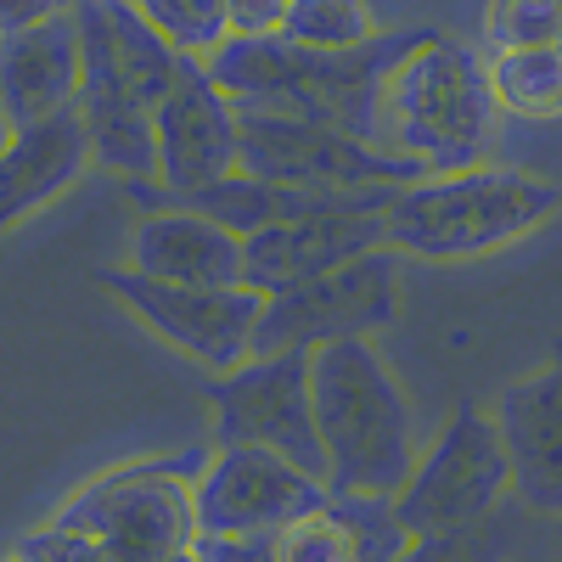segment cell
I'll list each match as a JSON object with an SVG mask.
<instances>
[{
    "mask_svg": "<svg viewBox=\"0 0 562 562\" xmlns=\"http://www.w3.org/2000/svg\"><path fill=\"white\" fill-rule=\"evenodd\" d=\"M490 422H495V439L506 456V490L535 518H557L562 512V378H557V366H540L529 378L506 383Z\"/></svg>",
    "mask_w": 562,
    "mask_h": 562,
    "instance_id": "15",
    "label": "cell"
},
{
    "mask_svg": "<svg viewBox=\"0 0 562 562\" xmlns=\"http://www.w3.org/2000/svg\"><path fill=\"white\" fill-rule=\"evenodd\" d=\"M237 169L276 186H304V192L405 186L422 175L411 158H394L360 135H344L315 119H293V113H259V108H237Z\"/></svg>",
    "mask_w": 562,
    "mask_h": 562,
    "instance_id": "8",
    "label": "cell"
},
{
    "mask_svg": "<svg viewBox=\"0 0 562 562\" xmlns=\"http://www.w3.org/2000/svg\"><path fill=\"white\" fill-rule=\"evenodd\" d=\"M495 124L501 108L484 85V57L422 29L378 79L371 147L411 158L416 169H461L490 158Z\"/></svg>",
    "mask_w": 562,
    "mask_h": 562,
    "instance_id": "4",
    "label": "cell"
},
{
    "mask_svg": "<svg viewBox=\"0 0 562 562\" xmlns=\"http://www.w3.org/2000/svg\"><path fill=\"white\" fill-rule=\"evenodd\" d=\"M265 562H355V557L338 518L326 506H315L304 518L281 524L276 535H265Z\"/></svg>",
    "mask_w": 562,
    "mask_h": 562,
    "instance_id": "25",
    "label": "cell"
},
{
    "mask_svg": "<svg viewBox=\"0 0 562 562\" xmlns=\"http://www.w3.org/2000/svg\"><path fill=\"white\" fill-rule=\"evenodd\" d=\"M310 416L326 490L394 495L416 461V416L371 338H333L310 349Z\"/></svg>",
    "mask_w": 562,
    "mask_h": 562,
    "instance_id": "2",
    "label": "cell"
},
{
    "mask_svg": "<svg viewBox=\"0 0 562 562\" xmlns=\"http://www.w3.org/2000/svg\"><path fill=\"white\" fill-rule=\"evenodd\" d=\"M389 198H394V186H360V192H344L326 209L248 231L243 237V281L270 293L281 281H299V276H315L326 265H344L366 248H383V203Z\"/></svg>",
    "mask_w": 562,
    "mask_h": 562,
    "instance_id": "12",
    "label": "cell"
},
{
    "mask_svg": "<svg viewBox=\"0 0 562 562\" xmlns=\"http://www.w3.org/2000/svg\"><path fill=\"white\" fill-rule=\"evenodd\" d=\"M214 411V445H259L321 473L315 416H310V349H248L237 366L203 383Z\"/></svg>",
    "mask_w": 562,
    "mask_h": 562,
    "instance_id": "9",
    "label": "cell"
},
{
    "mask_svg": "<svg viewBox=\"0 0 562 562\" xmlns=\"http://www.w3.org/2000/svg\"><path fill=\"white\" fill-rule=\"evenodd\" d=\"M416 34L422 29H400V34L383 29L366 45H349V52H310V45H293L281 34H259V40L231 34L203 57V74L231 108L293 113V119H315V124L371 140L378 79Z\"/></svg>",
    "mask_w": 562,
    "mask_h": 562,
    "instance_id": "3",
    "label": "cell"
},
{
    "mask_svg": "<svg viewBox=\"0 0 562 562\" xmlns=\"http://www.w3.org/2000/svg\"><path fill=\"white\" fill-rule=\"evenodd\" d=\"M7 135H12V119H7V113H0V147H7Z\"/></svg>",
    "mask_w": 562,
    "mask_h": 562,
    "instance_id": "29",
    "label": "cell"
},
{
    "mask_svg": "<svg viewBox=\"0 0 562 562\" xmlns=\"http://www.w3.org/2000/svg\"><path fill=\"white\" fill-rule=\"evenodd\" d=\"M326 512L338 518L349 557L355 562H394L411 557V535L394 518V501L389 495H366V490H326Z\"/></svg>",
    "mask_w": 562,
    "mask_h": 562,
    "instance_id": "22",
    "label": "cell"
},
{
    "mask_svg": "<svg viewBox=\"0 0 562 562\" xmlns=\"http://www.w3.org/2000/svg\"><path fill=\"white\" fill-rule=\"evenodd\" d=\"M203 461L209 450H169V456H135V461L102 467L52 518L90 535L102 557H124V562L186 557V540H192V479L203 473Z\"/></svg>",
    "mask_w": 562,
    "mask_h": 562,
    "instance_id": "5",
    "label": "cell"
},
{
    "mask_svg": "<svg viewBox=\"0 0 562 562\" xmlns=\"http://www.w3.org/2000/svg\"><path fill=\"white\" fill-rule=\"evenodd\" d=\"M506 456L495 422L461 405L428 450H416L405 484L389 495L394 518L411 535V551H445L450 540L484 529L506 501Z\"/></svg>",
    "mask_w": 562,
    "mask_h": 562,
    "instance_id": "6",
    "label": "cell"
},
{
    "mask_svg": "<svg viewBox=\"0 0 562 562\" xmlns=\"http://www.w3.org/2000/svg\"><path fill=\"white\" fill-rule=\"evenodd\" d=\"M562 209V186L535 169L506 164H461V169H422L394 186L383 203V248L428 265L484 259L518 248L546 231Z\"/></svg>",
    "mask_w": 562,
    "mask_h": 562,
    "instance_id": "1",
    "label": "cell"
},
{
    "mask_svg": "<svg viewBox=\"0 0 562 562\" xmlns=\"http://www.w3.org/2000/svg\"><path fill=\"white\" fill-rule=\"evenodd\" d=\"M281 12H288V0H225V29L237 40H259L281 29Z\"/></svg>",
    "mask_w": 562,
    "mask_h": 562,
    "instance_id": "27",
    "label": "cell"
},
{
    "mask_svg": "<svg viewBox=\"0 0 562 562\" xmlns=\"http://www.w3.org/2000/svg\"><path fill=\"white\" fill-rule=\"evenodd\" d=\"M281 40L310 45V52H349V45H366L371 34H383L371 0H288L281 12Z\"/></svg>",
    "mask_w": 562,
    "mask_h": 562,
    "instance_id": "21",
    "label": "cell"
},
{
    "mask_svg": "<svg viewBox=\"0 0 562 562\" xmlns=\"http://www.w3.org/2000/svg\"><path fill=\"white\" fill-rule=\"evenodd\" d=\"M130 270L153 281H186V288H225V281H243V237L186 203L153 209L130 231Z\"/></svg>",
    "mask_w": 562,
    "mask_h": 562,
    "instance_id": "18",
    "label": "cell"
},
{
    "mask_svg": "<svg viewBox=\"0 0 562 562\" xmlns=\"http://www.w3.org/2000/svg\"><path fill=\"white\" fill-rule=\"evenodd\" d=\"M79 97V18L52 12L23 29H0V113L34 124L45 113H63Z\"/></svg>",
    "mask_w": 562,
    "mask_h": 562,
    "instance_id": "16",
    "label": "cell"
},
{
    "mask_svg": "<svg viewBox=\"0 0 562 562\" xmlns=\"http://www.w3.org/2000/svg\"><path fill=\"white\" fill-rule=\"evenodd\" d=\"M90 169V140L74 108L45 113L34 124H18L0 147V237L45 203H57L68 186Z\"/></svg>",
    "mask_w": 562,
    "mask_h": 562,
    "instance_id": "17",
    "label": "cell"
},
{
    "mask_svg": "<svg viewBox=\"0 0 562 562\" xmlns=\"http://www.w3.org/2000/svg\"><path fill=\"white\" fill-rule=\"evenodd\" d=\"M326 506V479L259 445H214L192 479V529L198 535H276L281 524Z\"/></svg>",
    "mask_w": 562,
    "mask_h": 562,
    "instance_id": "11",
    "label": "cell"
},
{
    "mask_svg": "<svg viewBox=\"0 0 562 562\" xmlns=\"http://www.w3.org/2000/svg\"><path fill=\"white\" fill-rule=\"evenodd\" d=\"M484 85L512 119H557L562 113V45H524V52H484Z\"/></svg>",
    "mask_w": 562,
    "mask_h": 562,
    "instance_id": "20",
    "label": "cell"
},
{
    "mask_svg": "<svg viewBox=\"0 0 562 562\" xmlns=\"http://www.w3.org/2000/svg\"><path fill=\"white\" fill-rule=\"evenodd\" d=\"M97 12H102V34H108L113 68L124 74V85L135 90L140 108H158L169 97V85L192 68V57H180L175 45L130 7V0H97Z\"/></svg>",
    "mask_w": 562,
    "mask_h": 562,
    "instance_id": "19",
    "label": "cell"
},
{
    "mask_svg": "<svg viewBox=\"0 0 562 562\" xmlns=\"http://www.w3.org/2000/svg\"><path fill=\"white\" fill-rule=\"evenodd\" d=\"M79 18V97L74 113L90 140V164H102L124 180H147L153 175V108L135 102V90L113 68L108 34L97 0H74Z\"/></svg>",
    "mask_w": 562,
    "mask_h": 562,
    "instance_id": "14",
    "label": "cell"
},
{
    "mask_svg": "<svg viewBox=\"0 0 562 562\" xmlns=\"http://www.w3.org/2000/svg\"><path fill=\"white\" fill-rule=\"evenodd\" d=\"M231 169H237V108L209 85L203 63H192L153 108V175L164 198H186Z\"/></svg>",
    "mask_w": 562,
    "mask_h": 562,
    "instance_id": "13",
    "label": "cell"
},
{
    "mask_svg": "<svg viewBox=\"0 0 562 562\" xmlns=\"http://www.w3.org/2000/svg\"><path fill=\"white\" fill-rule=\"evenodd\" d=\"M102 288L153 333L180 349L186 360H198L203 371H225L248 355L254 321H259V288L248 281H225V288H186V281H153L130 265L97 270Z\"/></svg>",
    "mask_w": 562,
    "mask_h": 562,
    "instance_id": "10",
    "label": "cell"
},
{
    "mask_svg": "<svg viewBox=\"0 0 562 562\" xmlns=\"http://www.w3.org/2000/svg\"><path fill=\"white\" fill-rule=\"evenodd\" d=\"M18 557H52V562H74V557H102L97 551V540L90 535H79V529H68V524H45L40 535H23L18 540Z\"/></svg>",
    "mask_w": 562,
    "mask_h": 562,
    "instance_id": "26",
    "label": "cell"
},
{
    "mask_svg": "<svg viewBox=\"0 0 562 562\" xmlns=\"http://www.w3.org/2000/svg\"><path fill=\"white\" fill-rule=\"evenodd\" d=\"M74 0H0V29H23L34 18H52V12H68Z\"/></svg>",
    "mask_w": 562,
    "mask_h": 562,
    "instance_id": "28",
    "label": "cell"
},
{
    "mask_svg": "<svg viewBox=\"0 0 562 562\" xmlns=\"http://www.w3.org/2000/svg\"><path fill=\"white\" fill-rule=\"evenodd\" d=\"M400 315V254L366 248L344 265L281 281L259 299L248 349H315L333 338H371Z\"/></svg>",
    "mask_w": 562,
    "mask_h": 562,
    "instance_id": "7",
    "label": "cell"
},
{
    "mask_svg": "<svg viewBox=\"0 0 562 562\" xmlns=\"http://www.w3.org/2000/svg\"><path fill=\"white\" fill-rule=\"evenodd\" d=\"M130 7L147 18L180 57H192V63H203L220 40H231L225 0H130Z\"/></svg>",
    "mask_w": 562,
    "mask_h": 562,
    "instance_id": "23",
    "label": "cell"
},
{
    "mask_svg": "<svg viewBox=\"0 0 562 562\" xmlns=\"http://www.w3.org/2000/svg\"><path fill=\"white\" fill-rule=\"evenodd\" d=\"M479 45H484V52L562 45V0H484Z\"/></svg>",
    "mask_w": 562,
    "mask_h": 562,
    "instance_id": "24",
    "label": "cell"
}]
</instances>
